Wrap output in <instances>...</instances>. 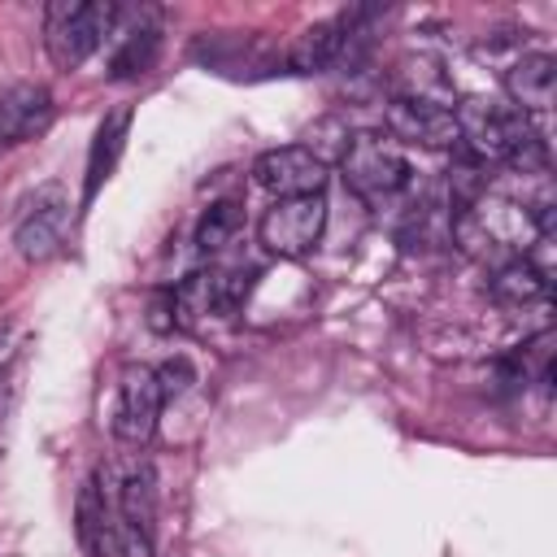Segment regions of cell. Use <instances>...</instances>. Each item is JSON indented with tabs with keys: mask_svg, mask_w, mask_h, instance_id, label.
I'll list each match as a JSON object with an SVG mask.
<instances>
[{
	"mask_svg": "<svg viewBox=\"0 0 557 557\" xmlns=\"http://www.w3.org/2000/svg\"><path fill=\"white\" fill-rule=\"evenodd\" d=\"M117 9L96 0H57L44 13V48L57 70H78L109 35H113Z\"/></svg>",
	"mask_w": 557,
	"mask_h": 557,
	"instance_id": "obj_3",
	"label": "cell"
},
{
	"mask_svg": "<svg viewBox=\"0 0 557 557\" xmlns=\"http://www.w3.org/2000/svg\"><path fill=\"white\" fill-rule=\"evenodd\" d=\"M326 157L309 144H283L270 148L252 161V178L257 187H265L274 200H292V196H318L326 187Z\"/></svg>",
	"mask_w": 557,
	"mask_h": 557,
	"instance_id": "obj_6",
	"label": "cell"
},
{
	"mask_svg": "<svg viewBox=\"0 0 557 557\" xmlns=\"http://www.w3.org/2000/svg\"><path fill=\"white\" fill-rule=\"evenodd\" d=\"M457 117V144L474 152L483 165H509L522 174L548 170V148L531 117H522L513 104L496 100H461L453 109Z\"/></svg>",
	"mask_w": 557,
	"mask_h": 557,
	"instance_id": "obj_1",
	"label": "cell"
},
{
	"mask_svg": "<svg viewBox=\"0 0 557 557\" xmlns=\"http://www.w3.org/2000/svg\"><path fill=\"white\" fill-rule=\"evenodd\" d=\"M339 170H344L348 191L374 213H383L387 205H396L413 187V165H409L405 148L387 135H374V131H361L344 144Z\"/></svg>",
	"mask_w": 557,
	"mask_h": 557,
	"instance_id": "obj_2",
	"label": "cell"
},
{
	"mask_svg": "<svg viewBox=\"0 0 557 557\" xmlns=\"http://www.w3.org/2000/svg\"><path fill=\"white\" fill-rule=\"evenodd\" d=\"M492 296L509 309H522V305H540L548 296V274H540L527 257H509L492 270Z\"/></svg>",
	"mask_w": 557,
	"mask_h": 557,
	"instance_id": "obj_17",
	"label": "cell"
},
{
	"mask_svg": "<svg viewBox=\"0 0 557 557\" xmlns=\"http://www.w3.org/2000/svg\"><path fill=\"white\" fill-rule=\"evenodd\" d=\"M161 405H165V396H161L157 370L152 366H126L117 379V400H113V435L131 448L148 444L157 431Z\"/></svg>",
	"mask_w": 557,
	"mask_h": 557,
	"instance_id": "obj_7",
	"label": "cell"
},
{
	"mask_svg": "<svg viewBox=\"0 0 557 557\" xmlns=\"http://www.w3.org/2000/svg\"><path fill=\"white\" fill-rule=\"evenodd\" d=\"M157 509H161L157 470L148 461H139L135 470H126V479L117 487V518H122V527H131L139 540L152 544V535H157Z\"/></svg>",
	"mask_w": 557,
	"mask_h": 557,
	"instance_id": "obj_13",
	"label": "cell"
},
{
	"mask_svg": "<svg viewBox=\"0 0 557 557\" xmlns=\"http://www.w3.org/2000/svg\"><path fill=\"white\" fill-rule=\"evenodd\" d=\"M126 139H131V109H113L100 117L96 135H91V148H87V165H83V209L100 196V187L113 178L122 152H126Z\"/></svg>",
	"mask_w": 557,
	"mask_h": 557,
	"instance_id": "obj_11",
	"label": "cell"
},
{
	"mask_svg": "<svg viewBox=\"0 0 557 557\" xmlns=\"http://www.w3.org/2000/svg\"><path fill=\"white\" fill-rule=\"evenodd\" d=\"M17 357V335H13V322H0V374L13 366Z\"/></svg>",
	"mask_w": 557,
	"mask_h": 557,
	"instance_id": "obj_19",
	"label": "cell"
},
{
	"mask_svg": "<svg viewBox=\"0 0 557 557\" xmlns=\"http://www.w3.org/2000/svg\"><path fill=\"white\" fill-rule=\"evenodd\" d=\"M157 57H161V22L157 17H139L122 35L117 52L109 57V78H117V83L139 78V74H148L157 65Z\"/></svg>",
	"mask_w": 557,
	"mask_h": 557,
	"instance_id": "obj_15",
	"label": "cell"
},
{
	"mask_svg": "<svg viewBox=\"0 0 557 557\" xmlns=\"http://www.w3.org/2000/svg\"><path fill=\"white\" fill-rule=\"evenodd\" d=\"M65 231H70V196L61 183H44L22 200L13 218V248L22 261L39 265L61 252Z\"/></svg>",
	"mask_w": 557,
	"mask_h": 557,
	"instance_id": "obj_4",
	"label": "cell"
},
{
	"mask_svg": "<svg viewBox=\"0 0 557 557\" xmlns=\"http://www.w3.org/2000/svg\"><path fill=\"white\" fill-rule=\"evenodd\" d=\"M52 91L44 83H9L0 91V148H17V144H30L39 139L48 126H52Z\"/></svg>",
	"mask_w": 557,
	"mask_h": 557,
	"instance_id": "obj_9",
	"label": "cell"
},
{
	"mask_svg": "<svg viewBox=\"0 0 557 557\" xmlns=\"http://www.w3.org/2000/svg\"><path fill=\"white\" fill-rule=\"evenodd\" d=\"M387 139L413 144V148H457V117L448 104L418 100V96H392L383 104Z\"/></svg>",
	"mask_w": 557,
	"mask_h": 557,
	"instance_id": "obj_8",
	"label": "cell"
},
{
	"mask_svg": "<svg viewBox=\"0 0 557 557\" xmlns=\"http://www.w3.org/2000/svg\"><path fill=\"white\" fill-rule=\"evenodd\" d=\"M553 87H557V61L548 52H522L505 70V91L522 117H544L553 109Z\"/></svg>",
	"mask_w": 557,
	"mask_h": 557,
	"instance_id": "obj_10",
	"label": "cell"
},
{
	"mask_svg": "<svg viewBox=\"0 0 557 557\" xmlns=\"http://www.w3.org/2000/svg\"><path fill=\"white\" fill-rule=\"evenodd\" d=\"M157 383H161V396H178V392L191 383V366H187L183 357H174V361H165V366L157 370Z\"/></svg>",
	"mask_w": 557,
	"mask_h": 557,
	"instance_id": "obj_18",
	"label": "cell"
},
{
	"mask_svg": "<svg viewBox=\"0 0 557 557\" xmlns=\"http://www.w3.org/2000/svg\"><path fill=\"white\" fill-rule=\"evenodd\" d=\"M348 39H352V13H335V17H322V22L305 26L292 44V70L296 74H318V70L335 65Z\"/></svg>",
	"mask_w": 557,
	"mask_h": 557,
	"instance_id": "obj_12",
	"label": "cell"
},
{
	"mask_svg": "<svg viewBox=\"0 0 557 557\" xmlns=\"http://www.w3.org/2000/svg\"><path fill=\"white\" fill-rule=\"evenodd\" d=\"M113 527H117V513L109 509L100 483L87 479V483L78 487V500H74V531H78L83 553H87V557H109Z\"/></svg>",
	"mask_w": 557,
	"mask_h": 557,
	"instance_id": "obj_14",
	"label": "cell"
},
{
	"mask_svg": "<svg viewBox=\"0 0 557 557\" xmlns=\"http://www.w3.org/2000/svg\"><path fill=\"white\" fill-rule=\"evenodd\" d=\"M239 235H244V205L231 200V196L213 200L196 222V252L200 257H222L239 244Z\"/></svg>",
	"mask_w": 557,
	"mask_h": 557,
	"instance_id": "obj_16",
	"label": "cell"
},
{
	"mask_svg": "<svg viewBox=\"0 0 557 557\" xmlns=\"http://www.w3.org/2000/svg\"><path fill=\"white\" fill-rule=\"evenodd\" d=\"M322 231H326V196H322V191H318V196L274 200V205L261 213V222H257L261 248L274 252V257H287V261L309 257V252L318 248Z\"/></svg>",
	"mask_w": 557,
	"mask_h": 557,
	"instance_id": "obj_5",
	"label": "cell"
}]
</instances>
